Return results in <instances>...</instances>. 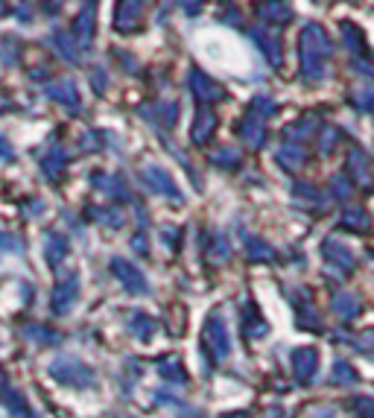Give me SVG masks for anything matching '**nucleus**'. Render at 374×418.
Listing matches in <instances>:
<instances>
[{"mask_svg":"<svg viewBox=\"0 0 374 418\" xmlns=\"http://www.w3.org/2000/svg\"><path fill=\"white\" fill-rule=\"evenodd\" d=\"M301 76L307 82H322L328 74V59L333 53V44L328 32L319 24H307L301 29Z\"/></svg>","mask_w":374,"mask_h":418,"instance_id":"obj_1","label":"nucleus"},{"mask_svg":"<svg viewBox=\"0 0 374 418\" xmlns=\"http://www.w3.org/2000/svg\"><path fill=\"white\" fill-rule=\"evenodd\" d=\"M50 377L65 383V386H76V389H82V386H91L94 380H97V374H94L91 366L74 360V357H56L50 363Z\"/></svg>","mask_w":374,"mask_h":418,"instance_id":"obj_2","label":"nucleus"},{"mask_svg":"<svg viewBox=\"0 0 374 418\" xmlns=\"http://www.w3.org/2000/svg\"><path fill=\"white\" fill-rule=\"evenodd\" d=\"M141 181L152 190V193H161V196H170L173 202H181V190L176 187V181L170 179V173L158 164H146L141 170Z\"/></svg>","mask_w":374,"mask_h":418,"instance_id":"obj_3","label":"nucleus"},{"mask_svg":"<svg viewBox=\"0 0 374 418\" xmlns=\"http://www.w3.org/2000/svg\"><path fill=\"white\" fill-rule=\"evenodd\" d=\"M111 272H114V278L129 289V293H135V296H143L146 289H149V284H146V278H143V272L135 267V264H129V261H123V257H111Z\"/></svg>","mask_w":374,"mask_h":418,"instance_id":"obj_4","label":"nucleus"},{"mask_svg":"<svg viewBox=\"0 0 374 418\" xmlns=\"http://www.w3.org/2000/svg\"><path fill=\"white\" fill-rule=\"evenodd\" d=\"M205 348L211 351V357H226L231 351V339H228V328L220 316H211L205 325Z\"/></svg>","mask_w":374,"mask_h":418,"instance_id":"obj_5","label":"nucleus"},{"mask_svg":"<svg viewBox=\"0 0 374 418\" xmlns=\"http://www.w3.org/2000/svg\"><path fill=\"white\" fill-rule=\"evenodd\" d=\"M322 257L336 269V275H348L354 269V252L339 240H325L322 243Z\"/></svg>","mask_w":374,"mask_h":418,"instance_id":"obj_6","label":"nucleus"},{"mask_svg":"<svg viewBox=\"0 0 374 418\" xmlns=\"http://www.w3.org/2000/svg\"><path fill=\"white\" fill-rule=\"evenodd\" d=\"M76 296H79V278H76V272H71L53 289V313H68L76 304Z\"/></svg>","mask_w":374,"mask_h":418,"instance_id":"obj_7","label":"nucleus"},{"mask_svg":"<svg viewBox=\"0 0 374 418\" xmlns=\"http://www.w3.org/2000/svg\"><path fill=\"white\" fill-rule=\"evenodd\" d=\"M316 369H319V354L316 348H295L293 351V372H295V380L298 383H310L316 377Z\"/></svg>","mask_w":374,"mask_h":418,"instance_id":"obj_8","label":"nucleus"},{"mask_svg":"<svg viewBox=\"0 0 374 418\" xmlns=\"http://www.w3.org/2000/svg\"><path fill=\"white\" fill-rule=\"evenodd\" d=\"M187 85H191V91L199 96V100H205V103H216V100H223V96H226V91L216 85L208 74H202L199 68L191 71V76H187Z\"/></svg>","mask_w":374,"mask_h":418,"instance_id":"obj_9","label":"nucleus"},{"mask_svg":"<svg viewBox=\"0 0 374 418\" xmlns=\"http://www.w3.org/2000/svg\"><path fill=\"white\" fill-rule=\"evenodd\" d=\"M252 41L263 50V56H266V61L272 64V68H280V64H284V47H280V39H275L272 32L252 29Z\"/></svg>","mask_w":374,"mask_h":418,"instance_id":"obj_10","label":"nucleus"},{"mask_svg":"<svg viewBox=\"0 0 374 418\" xmlns=\"http://www.w3.org/2000/svg\"><path fill=\"white\" fill-rule=\"evenodd\" d=\"M348 170H351V179H357L365 190L374 187V176H371V161L363 149H351L348 152Z\"/></svg>","mask_w":374,"mask_h":418,"instance_id":"obj_11","label":"nucleus"},{"mask_svg":"<svg viewBox=\"0 0 374 418\" xmlns=\"http://www.w3.org/2000/svg\"><path fill=\"white\" fill-rule=\"evenodd\" d=\"M47 96H50V100H56V103H61V106H68L71 111H79V91H76V85L71 79H61V82L47 85Z\"/></svg>","mask_w":374,"mask_h":418,"instance_id":"obj_12","label":"nucleus"},{"mask_svg":"<svg viewBox=\"0 0 374 418\" xmlns=\"http://www.w3.org/2000/svg\"><path fill=\"white\" fill-rule=\"evenodd\" d=\"M94 12H97V9H94V4H88V6H82L79 18L74 21V39H76L79 47H88L91 39H94V24H97V15H94Z\"/></svg>","mask_w":374,"mask_h":418,"instance_id":"obj_13","label":"nucleus"},{"mask_svg":"<svg viewBox=\"0 0 374 418\" xmlns=\"http://www.w3.org/2000/svg\"><path fill=\"white\" fill-rule=\"evenodd\" d=\"M44 257H47L50 267H59L68 257V240L56 232H47L44 234Z\"/></svg>","mask_w":374,"mask_h":418,"instance_id":"obj_14","label":"nucleus"},{"mask_svg":"<svg viewBox=\"0 0 374 418\" xmlns=\"http://www.w3.org/2000/svg\"><path fill=\"white\" fill-rule=\"evenodd\" d=\"M213 126H216V114L211 111V109H199V114H196V123H193V129H191V138H193V144H208V138L213 135Z\"/></svg>","mask_w":374,"mask_h":418,"instance_id":"obj_15","label":"nucleus"},{"mask_svg":"<svg viewBox=\"0 0 374 418\" xmlns=\"http://www.w3.org/2000/svg\"><path fill=\"white\" fill-rule=\"evenodd\" d=\"M91 181H94V187H100L103 193H108V196L129 202V187L123 184V179H120V176H103V173H97Z\"/></svg>","mask_w":374,"mask_h":418,"instance_id":"obj_16","label":"nucleus"},{"mask_svg":"<svg viewBox=\"0 0 374 418\" xmlns=\"http://www.w3.org/2000/svg\"><path fill=\"white\" fill-rule=\"evenodd\" d=\"M114 26H117L120 32L138 29V26H141V4H120V6H117Z\"/></svg>","mask_w":374,"mask_h":418,"instance_id":"obj_17","label":"nucleus"},{"mask_svg":"<svg viewBox=\"0 0 374 418\" xmlns=\"http://www.w3.org/2000/svg\"><path fill=\"white\" fill-rule=\"evenodd\" d=\"M304 158H307V152H304L301 144H287V146L278 149V164L284 170H298L304 164Z\"/></svg>","mask_w":374,"mask_h":418,"instance_id":"obj_18","label":"nucleus"},{"mask_svg":"<svg viewBox=\"0 0 374 418\" xmlns=\"http://www.w3.org/2000/svg\"><path fill=\"white\" fill-rule=\"evenodd\" d=\"M316 126H319V114H307V117H301L298 123L287 126V141H290V144H298V141L310 138Z\"/></svg>","mask_w":374,"mask_h":418,"instance_id":"obj_19","label":"nucleus"},{"mask_svg":"<svg viewBox=\"0 0 374 418\" xmlns=\"http://www.w3.org/2000/svg\"><path fill=\"white\" fill-rule=\"evenodd\" d=\"M240 138L248 141V146H261L266 141V132H263V123L258 117L248 114L243 123H240Z\"/></svg>","mask_w":374,"mask_h":418,"instance_id":"obj_20","label":"nucleus"},{"mask_svg":"<svg viewBox=\"0 0 374 418\" xmlns=\"http://www.w3.org/2000/svg\"><path fill=\"white\" fill-rule=\"evenodd\" d=\"M330 307H333V313H336L339 319H354V316L360 313V299L351 296V293H339V296H333Z\"/></svg>","mask_w":374,"mask_h":418,"instance_id":"obj_21","label":"nucleus"},{"mask_svg":"<svg viewBox=\"0 0 374 418\" xmlns=\"http://www.w3.org/2000/svg\"><path fill=\"white\" fill-rule=\"evenodd\" d=\"M65 164H68V155L61 152V149H53L50 155H44V158H41V170H44V176H47L50 181H56V179L61 176Z\"/></svg>","mask_w":374,"mask_h":418,"instance_id":"obj_22","label":"nucleus"},{"mask_svg":"<svg viewBox=\"0 0 374 418\" xmlns=\"http://www.w3.org/2000/svg\"><path fill=\"white\" fill-rule=\"evenodd\" d=\"M53 44H56V50L65 56L71 64H79V50H76V39H71L68 32H53Z\"/></svg>","mask_w":374,"mask_h":418,"instance_id":"obj_23","label":"nucleus"},{"mask_svg":"<svg viewBox=\"0 0 374 418\" xmlns=\"http://www.w3.org/2000/svg\"><path fill=\"white\" fill-rule=\"evenodd\" d=\"M342 225L345 229H354V232H368V225H371V217H368V211L365 208H348L345 211V217H342Z\"/></svg>","mask_w":374,"mask_h":418,"instance_id":"obj_24","label":"nucleus"},{"mask_svg":"<svg viewBox=\"0 0 374 418\" xmlns=\"http://www.w3.org/2000/svg\"><path fill=\"white\" fill-rule=\"evenodd\" d=\"M258 15H261L263 21H272V24H287V21L293 18L290 6H284V4H261V6H258Z\"/></svg>","mask_w":374,"mask_h":418,"instance_id":"obj_25","label":"nucleus"},{"mask_svg":"<svg viewBox=\"0 0 374 418\" xmlns=\"http://www.w3.org/2000/svg\"><path fill=\"white\" fill-rule=\"evenodd\" d=\"M228 252H231L228 237H226L223 232H213V234H211V240H208V254L213 257V261H226Z\"/></svg>","mask_w":374,"mask_h":418,"instance_id":"obj_26","label":"nucleus"},{"mask_svg":"<svg viewBox=\"0 0 374 418\" xmlns=\"http://www.w3.org/2000/svg\"><path fill=\"white\" fill-rule=\"evenodd\" d=\"M243 243H246V254L252 257V261H272V257H275V252L269 249V243H263L258 237H246Z\"/></svg>","mask_w":374,"mask_h":418,"instance_id":"obj_27","label":"nucleus"},{"mask_svg":"<svg viewBox=\"0 0 374 418\" xmlns=\"http://www.w3.org/2000/svg\"><path fill=\"white\" fill-rule=\"evenodd\" d=\"M129 331H132L135 337H141V339H149L152 331H155V322H152L149 316H143V313H132V316H129Z\"/></svg>","mask_w":374,"mask_h":418,"instance_id":"obj_28","label":"nucleus"},{"mask_svg":"<svg viewBox=\"0 0 374 418\" xmlns=\"http://www.w3.org/2000/svg\"><path fill=\"white\" fill-rule=\"evenodd\" d=\"M158 374H161L164 380H173V383H187V372L181 369V363H178L176 357H170V360H161V366H158Z\"/></svg>","mask_w":374,"mask_h":418,"instance_id":"obj_29","label":"nucleus"},{"mask_svg":"<svg viewBox=\"0 0 374 418\" xmlns=\"http://www.w3.org/2000/svg\"><path fill=\"white\" fill-rule=\"evenodd\" d=\"M24 337L36 339V342H41V345H56V342H59V334L50 331V328H44V325H26V328H24Z\"/></svg>","mask_w":374,"mask_h":418,"instance_id":"obj_30","label":"nucleus"},{"mask_svg":"<svg viewBox=\"0 0 374 418\" xmlns=\"http://www.w3.org/2000/svg\"><path fill=\"white\" fill-rule=\"evenodd\" d=\"M91 217H97L100 222H106L108 229H120V225H123V214L117 211V205H108V208H91Z\"/></svg>","mask_w":374,"mask_h":418,"instance_id":"obj_31","label":"nucleus"},{"mask_svg":"<svg viewBox=\"0 0 374 418\" xmlns=\"http://www.w3.org/2000/svg\"><path fill=\"white\" fill-rule=\"evenodd\" d=\"M330 380H333V383L351 386V383H357V372H354L345 360H336V363H333V372H330Z\"/></svg>","mask_w":374,"mask_h":418,"instance_id":"obj_32","label":"nucleus"},{"mask_svg":"<svg viewBox=\"0 0 374 418\" xmlns=\"http://www.w3.org/2000/svg\"><path fill=\"white\" fill-rule=\"evenodd\" d=\"M330 193H333L339 202H348V199H351V179L333 176V179H330Z\"/></svg>","mask_w":374,"mask_h":418,"instance_id":"obj_33","label":"nucleus"},{"mask_svg":"<svg viewBox=\"0 0 374 418\" xmlns=\"http://www.w3.org/2000/svg\"><path fill=\"white\" fill-rule=\"evenodd\" d=\"M211 161H213V164H220V167H237L240 164V155H237V149L223 146V149H216L211 155Z\"/></svg>","mask_w":374,"mask_h":418,"instance_id":"obj_34","label":"nucleus"},{"mask_svg":"<svg viewBox=\"0 0 374 418\" xmlns=\"http://www.w3.org/2000/svg\"><path fill=\"white\" fill-rule=\"evenodd\" d=\"M293 193H295V199H310L307 205H316V208L322 205V193H319L313 184H304V181H298Z\"/></svg>","mask_w":374,"mask_h":418,"instance_id":"obj_35","label":"nucleus"},{"mask_svg":"<svg viewBox=\"0 0 374 418\" xmlns=\"http://www.w3.org/2000/svg\"><path fill=\"white\" fill-rule=\"evenodd\" d=\"M275 114V103L269 96H255L252 100V117H272Z\"/></svg>","mask_w":374,"mask_h":418,"instance_id":"obj_36","label":"nucleus"},{"mask_svg":"<svg viewBox=\"0 0 374 418\" xmlns=\"http://www.w3.org/2000/svg\"><path fill=\"white\" fill-rule=\"evenodd\" d=\"M354 348H357V351H363L365 357H371V360H374V331L360 334V337L354 339Z\"/></svg>","mask_w":374,"mask_h":418,"instance_id":"obj_37","label":"nucleus"},{"mask_svg":"<svg viewBox=\"0 0 374 418\" xmlns=\"http://www.w3.org/2000/svg\"><path fill=\"white\" fill-rule=\"evenodd\" d=\"M342 36H345V44H348L351 50H363V39H360V29H357V26H351L348 21L342 24Z\"/></svg>","mask_w":374,"mask_h":418,"instance_id":"obj_38","label":"nucleus"},{"mask_svg":"<svg viewBox=\"0 0 374 418\" xmlns=\"http://www.w3.org/2000/svg\"><path fill=\"white\" fill-rule=\"evenodd\" d=\"M357 106H360L363 111H371V114H374V85H368V88H363V91L357 94Z\"/></svg>","mask_w":374,"mask_h":418,"instance_id":"obj_39","label":"nucleus"},{"mask_svg":"<svg viewBox=\"0 0 374 418\" xmlns=\"http://www.w3.org/2000/svg\"><path fill=\"white\" fill-rule=\"evenodd\" d=\"M0 56H4L6 64H15V59H18V44L12 41V36H6L4 44H0Z\"/></svg>","mask_w":374,"mask_h":418,"instance_id":"obj_40","label":"nucleus"},{"mask_svg":"<svg viewBox=\"0 0 374 418\" xmlns=\"http://www.w3.org/2000/svg\"><path fill=\"white\" fill-rule=\"evenodd\" d=\"M351 407L357 409V415H363V418H374V398H354Z\"/></svg>","mask_w":374,"mask_h":418,"instance_id":"obj_41","label":"nucleus"},{"mask_svg":"<svg viewBox=\"0 0 374 418\" xmlns=\"http://www.w3.org/2000/svg\"><path fill=\"white\" fill-rule=\"evenodd\" d=\"M4 401H6V407H9V409H15V415H24V412H26V404H24V398H21L15 389H9V392L4 395Z\"/></svg>","mask_w":374,"mask_h":418,"instance_id":"obj_42","label":"nucleus"},{"mask_svg":"<svg viewBox=\"0 0 374 418\" xmlns=\"http://www.w3.org/2000/svg\"><path fill=\"white\" fill-rule=\"evenodd\" d=\"M322 141H319V149L322 152H330L333 146H336V141H339V132H336V129H322Z\"/></svg>","mask_w":374,"mask_h":418,"instance_id":"obj_43","label":"nucleus"},{"mask_svg":"<svg viewBox=\"0 0 374 418\" xmlns=\"http://www.w3.org/2000/svg\"><path fill=\"white\" fill-rule=\"evenodd\" d=\"M0 249H4V252H21V240L0 232Z\"/></svg>","mask_w":374,"mask_h":418,"instance_id":"obj_44","label":"nucleus"},{"mask_svg":"<svg viewBox=\"0 0 374 418\" xmlns=\"http://www.w3.org/2000/svg\"><path fill=\"white\" fill-rule=\"evenodd\" d=\"M161 120H164L167 126H173V123L178 120V106H176V103H167V106H161Z\"/></svg>","mask_w":374,"mask_h":418,"instance_id":"obj_45","label":"nucleus"},{"mask_svg":"<svg viewBox=\"0 0 374 418\" xmlns=\"http://www.w3.org/2000/svg\"><path fill=\"white\" fill-rule=\"evenodd\" d=\"M12 158H15V149H12L9 138L0 135V161H12Z\"/></svg>","mask_w":374,"mask_h":418,"instance_id":"obj_46","label":"nucleus"},{"mask_svg":"<svg viewBox=\"0 0 374 418\" xmlns=\"http://www.w3.org/2000/svg\"><path fill=\"white\" fill-rule=\"evenodd\" d=\"M161 243H167L170 249H176V243H178V229H164V232H161Z\"/></svg>","mask_w":374,"mask_h":418,"instance_id":"obj_47","label":"nucleus"},{"mask_svg":"<svg viewBox=\"0 0 374 418\" xmlns=\"http://www.w3.org/2000/svg\"><path fill=\"white\" fill-rule=\"evenodd\" d=\"M91 82H94V88H97L100 94L106 91V74H103L100 68H97V71H94V74H91Z\"/></svg>","mask_w":374,"mask_h":418,"instance_id":"obj_48","label":"nucleus"},{"mask_svg":"<svg viewBox=\"0 0 374 418\" xmlns=\"http://www.w3.org/2000/svg\"><path fill=\"white\" fill-rule=\"evenodd\" d=\"M310 418H336V412H333V407H319L310 412Z\"/></svg>","mask_w":374,"mask_h":418,"instance_id":"obj_49","label":"nucleus"},{"mask_svg":"<svg viewBox=\"0 0 374 418\" xmlns=\"http://www.w3.org/2000/svg\"><path fill=\"white\" fill-rule=\"evenodd\" d=\"M132 246H135V252H141V254H146V237H141V234H138V237L132 240Z\"/></svg>","mask_w":374,"mask_h":418,"instance_id":"obj_50","label":"nucleus"},{"mask_svg":"<svg viewBox=\"0 0 374 418\" xmlns=\"http://www.w3.org/2000/svg\"><path fill=\"white\" fill-rule=\"evenodd\" d=\"M181 418H205V415H202V412H196V409H193V412H187V415H181Z\"/></svg>","mask_w":374,"mask_h":418,"instance_id":"obj_51","label":"nucleus"},{"mask_svg":"<svg viewBox=\"0 0 374 418\" xmlns=\"http://www.w3.org/2000/svg\"><path fill=\"white\" fill-rule=\"evenodd\" d=\"M223 418H246V415H223Z\"/></svg>","mask_w":374,"mask_h":418,"instance_id":"obj_52","label":"nucleus"},{"mask_svg":"<svg viewBox=\"0 0 374 418\" xmlns=\"http://www.w3.org/2000/svg\"><path fill=\"white\" fill-rule=\"evenodd\" d=\"M0 12H4V4H0Z\"/></svg>","mask_w":374,"mask_h":418,"instance_id":"obj_53","label":"nucleus"},{"mask_svg":"<svg viewBox=\"0 0 374 418\" xmlns=\"http://www.w3.org/2000/svg\"><path fill=\"white\" fill-rule=\"evenodd\" d=\"M123 418H129V415H123Z\"/></svg>","mask_w":374,"mask_h":418,"instance_id":"obj_54","label":"nucleus"}]
</instances>
